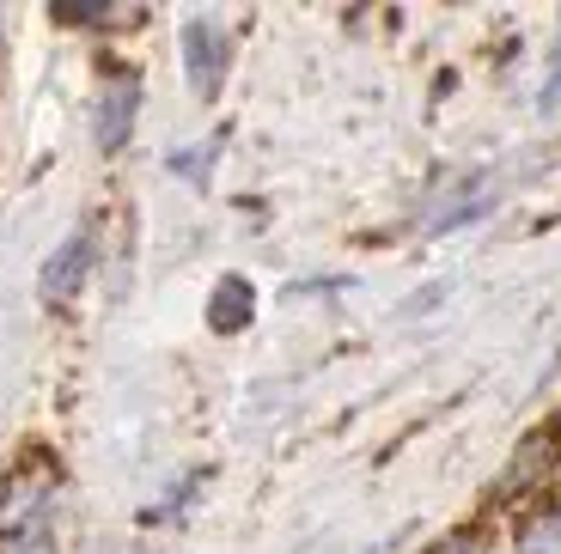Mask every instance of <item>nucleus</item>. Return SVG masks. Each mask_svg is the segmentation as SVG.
Listing matches in <instances>:
<instances>
[{
	"label": "nucleus",
	"instance_id": "obj_8",
	"mask_svg": "<svg viewBox=\"0 0 561 554\" xmlns=\"http://www.w3.org/2000/svg\"><path fill=\"white\" fill-rule=\"evenodd\" d=\"M360 554H385V542H379V549H360Z\"/></svg>",
	"mask_w": 561,
	"mask_h": 554
},
{
	"label": "nucleus",
	"instance_id": "obj_3",
	"mask_svg": "<svg viewBox=\"0 0 561 554\" xmlns=\"http://www.w3.org/2000/svg\"><path fill=\"white\" fill-rule=\"evenodd\" d=\"M135 116H140V80L128 68H111L99 85V104H92V135H99L104 153H123L128 147Z\"/></svg>",
	"mask_w": 561,
	"mask_h": 554
},
{
	"label": "nucleus",
	"instance_id": "obj_4",
	"mask_svg": "<svg viewBox=\"0 0 561 554\" xmlns=\"http://www.w3.org/2000/svg\"><path fill=\"white\" fill-rule=\"evenodd\" d=\"M256 323V287L244 275H220L208 292V330L214 335H244Z\"/></svg>",
	"mask_w": 561,
	"mask_h": 554
},
{
	"label": "nucleus",
	"instance_id": "obj_5",
	"mask_svg": "<svg viewBox=\"0 0 561 554\" xmlns=\"http://www.w3.org/2000/svg\"><path fill=\"white\" fill-rule=\"evenodd\" d=\"M506 554H561V499H537L531 512L513 524Z\"/></svg>",
	"mask_w": 561,
	"mask_h": 554
},
{
	"label": "nucleus",
	"instance_id": "obj_1",
	"mask_svg": "<svg viewBox=\"0 0 561 554\" xmlns=\"http://www.w3.org/2000/svg\"><path fill=\"white\" fill-rule=\"evenodd\" d=\"M92 263H99V226L80 220L56 250H49V263H43V275H37L43 305H49V311L73 305V299L85 292V280H92Z\"/></svg>",
	"mask_w": 561,
	"mask_h": 554
},
{
	"label": "nucleus",
	"instance_id": "obj_6",
	"mask_svg": "<svg viewBox=\"0 0 561 554\" xmlns=\"http://www.w3.org/2000/svg\"><path fill=\"white\" fill-rule=\"evenodd\" d=\"M537 111H543V116H556V111H561V19H556V43H549L543 85H537Z\"/></svg>",
	"mask_w": 561,
	"mask_h": 554
},
{
	"label": "nucleus",
	"instance_id": "obj_7",
	"mask_svg": "<svg viewBox=\"0 0 561 554\" xmlns=\"http://www.w3.org/2000/svg\"><path fill=\"white\" fill-rule=\"evenodd\" d=\"M421 554H489V549H482L477 530H451V536H434Z\"/></svg>",
	"mask_w": 561,
	"mask_h": 554
},
{
	"label": "nucleus",
	"instance_id": "obj_2",
	"mask_svg": "<svg viewBox=\"0 0 561 554\" xmlns=\"http://www.w3.org/2000/svg\"><path fill=\"white\" fill-rule=\"evenodd\" d=\"M183 80H190V92L196 97H220L226 85V68H232V37H226V25L214 13H196L183 19Z\"/></svg>",
	"mask_w": 561,
	"mask_h": 554
}]
</instances>
